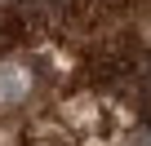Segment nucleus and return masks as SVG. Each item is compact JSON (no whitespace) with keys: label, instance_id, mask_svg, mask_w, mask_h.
Here are the masks:
<instances>
[{"label":"nucleus","instance_id":"1","mask_svg":"<svg viewBox=\"0 0 151 146\" xmlns=\"http://www.w3.org/2000/svg\"><path fill=\"white\" fill-rule=\"evenodd\" d=\"M27 89H31V75H27L22 66H0V106L18 102Z\"/></svg>","mask_w":151,"mask_h":146}]
</instances>
